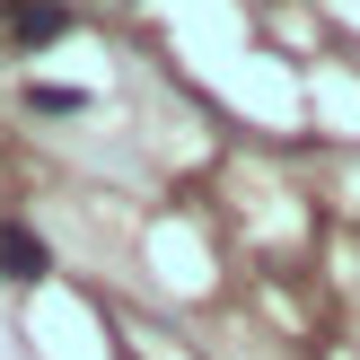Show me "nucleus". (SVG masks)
I'll return each instance as SVG.
<instances>
[{"label":"nucleus","mask_w":360,"mask_h":360,"mask_svg":"<svg viewBox=\"0 0 360 360\" xmlns=\"http://www.w3.org/2000/svg\"><path fill=\"white\" fill-rule=\"evenodd\" d=\"M0 273H9V281H44L53 273V246L35 238L27 220H9V229H0Z\"/></svg>","instance_id":"obj_1"},{"label":"nucleus","mask_w":360,"mask_h":360,"mask_svg":"<svg viewBox=\"0 0 360 360\" xmlns=\"http://www.w3.org/2000/svg\"><path fill=\"white\" fill-rule=\"evenodd\" d=\"M27 105H35V115H79L88 97H79V88H27Z\"/></svg>","instance_id":"obj_3"},{"label":"nucleus","mask_w":360,"mask_h":360,"mask_svg":"<svg viewBox=\"0 0 360 360\" xmlns=\"http://www.w3.org/2000/svg\"><path fill=\"white\" fill-rule=\"evenodd\" d=\"M0 27H9L18 44H62V35H70V9H53V0H18V9H0Z\"/></svg>","instance_id":"obj_2"}]
</instances>
